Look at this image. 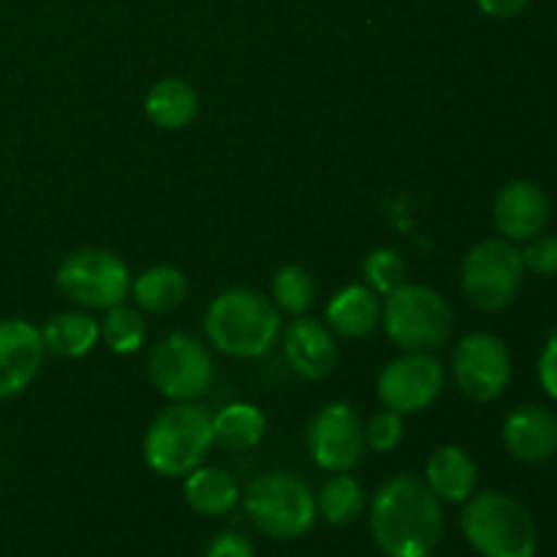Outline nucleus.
<instances>
[{"label": "nucleus", "mask_w": 557, "mask_h": 557, "mask_svg": "<svg viewBox=\"0 0 557 557\" xmlns=\"http://www.w3.org/2000/svg\"><path fill=\"white\" fill-rule=\"evenodd\" d=\"M370 531L386 557H430L444 536V506L422 479L400 473L373 495Z\"/></svg>", "instance_id": "nucleus-1"}, {"label": "nucleus", "mask_w": 557, "mask_h": 557, "mask_svg": "<svg viewBox=\"0 0 557 557\" xmlns=\"http://www.w3.org/2000/svg\"><path fill=\"white\" fill-rule=\"evenodd\" d=\"M205 335L226 357L259 359L277 343L281 310L253 288H226L207 308Z\"/></svg>", "instance_id": "nucleus-2"}, {"label": "nucleus", "mask_w": 557, "mask_h": 557, "mask_svg": "<svg viewBox=\"0 0 557 557\" xmlns=\"http://www.w3.org/2000/svg\"><path fill=\"white\" fill-rule=\"evenodd\" d=\"M460 528L466 542L482 557H533L539 549L531 511L500 490L473 493L462 504Z\"/></svg>", "instance_id": "nucleus-3"}, {"label": "nucleus", "mask_w": 557, "mask_h": 557, "mask_svg": "<svg viewBox=\"0 0 557 557\" xmlns=\"http://www.w3.org/2000/svg\"><path fill=\"white\" fill-rule=\"evenodd\" d=\"M212 446V413L199 403H172L150 422L141 451L158 476L185 479L205 466Z\"/></svg>", "instance_id": "nucleus-4"}, {"label": "nucleus", "mask_w": 557, "mask_h": 557, "mask_svg": "<svg viewBox=\"0 0 557 557\" xmlns=\"http://www.w3.org/2000/svg\"><path fill=\"white\" fill-rule=\"evenodd\" d=\"M381 326L400 351H435L449 341L455 313L435 288L403 283L381 302Z\"/></svg>", "instance_id": "nucleus-5"}, {"label": "nucleus", "mask_w": 557, "mask_h": 557, "mask_svg": "<svg viewBox=\"0 0 557 557\" xmlns=\"http://www.w3.org/2000/svg\"><path fill=\"white\" fill-rule=\"evenodd\" d=\"M245 511L261 533L294 542L313 528L315 495L299 476L286 471L261 473L243 493Z\"/></svg>", "instance_id": "nucleus-6"}, {"label": "nucleus", "mask_w": 557, "mask_h": 557, "mask_svg": "<svg viewBox=\"0 0 557 557\" xmlns=\"http://www.w3.org/2000/svg\"><path fill=\"white\" fill-rule=\"evenodd\" d=\"M525 281V264L517 243L504 237L482 239L466 253L460 267V286L468 302L484 313L509 308Z\"/></svg>", "instance_id": "nucleus-7"}, {"label": "nucleus", "mask_w": 557, "mask_h": 557, "mask_svg": "<svg viewBox=\"0 0 557 557\" xmlns=\"http://www.w3.org/2000/svg\"><path fill=\"white\" fill-rule=\"evenodd\" d=\"M147 375L166 400L194 403L207 395L215 368L205 343L185 332H172L150 348Z\"/></svg>", "instance_id": "nucleus-8"}, {"label": "nucleus", "mask_w": 557, "mask_h": 557, "mask_svg": "<svg viewBox=\"0 0 557 557\" xmlns=\"http://www.w3.org/2000/svg\"><path fill=\"white\" fill-rule=\"evenodd\" d=\"M60 292L71 302L90 310H109L125 302L131 294V272L125 261L112 250H76L69 253L54 275Z\"/></svg>", "instance_id": "nucleus-9"}, {"label": "nucleus", "mask_w": 557, "mask_h": 557, "mask_svg": "<svg viewBox=\"0 0 557 557\" xmlns=\"http://www.w3.org/2000/svg\"><path fill=\"white\" fill-rule=\"evenodd\" d=\"M451 375L468 400L495 403L511 381V351L493 332H471L451 354Z\"/></svg>", "instance_id": "nucleus-10"}, {"label": "nucleus", "mask_w": 557, "mask_h": 557, "mask_svg": "<svg viewBox=\"0 0 557 557\" xmlns=\"http://www.w3.org/2000/svg\"><path fill=\"white\" fill-rule=\"evenodd\" d=\"M379 400L400 417L424 411L446 386V370L430 351H406L379 375Z\"/></svg>", "instance_id": "nucleus-11"}, {"label": "nucleus", "mask_w": 557, "mask_h": 557, "mask_svg": "<svg viewBox=\"0 0 557 557\" xmlns=\"http://www.w3.org/2000/svg\"><path fill=\"white\" fill-rule=\"evenodd\" d=\"M308 449L315 466L326 473H348L364 457V422L348 403H330L308 428Z\"/></svg>", "instance_id": "nucleus-12"}, {"label": "nucleus", "mask_w": 557, "mask_h": 557, "mask_svg": "<svg viewBox=\"0 0 557 557\" xmlns=\"http://www.w3.org/2000/svg\"><path fill=\"white\" fill-rule=\"evenodd\" d=\"M47 348L41 330L25 319L0 321V400L22 395L41 370Z\"/></svg>", "instance_id": "nucleus-13"}, {"label": "nucleus", "mask_w": 557, "mask_h": 557, "mask_svg": "<svg viewBox=\"0 0 557 557\" xmlns=\"http://www.w3.org/2000/svg\"><path fill=\"white\" fill-rule=\"evenodd\" d=\"M493 221L504 239L528 243L539 237L549 223V199L542 185L531 180H511L493 201Z\"/></svg>", "instance_id": "nucleus-14"}, {"label": "nucleus", "mask_w": 557, "mask_h": 557, "mask_svg": "<svg viewBox=\"0 0 557 557\" xmlns=\"http://www.w3.org/2000/svg\"><path fill=\"white\" fill-rule=\"evenodd\" d=\"M283 354L286 362L292 364L294 373H299L308 381H321L335 370L337 364V341L335 332L319 319L294 315L292 326L283 337Z\"/></svg>", "instance_id": "nucleus-15"}, {"label": "nucleus", "mask_w": 557, "mask_h": 557, "mask_svg": "<svg viewBox=\"0 0 557 557\" xmlns=\"http://www.w3.org/2000/svg\"><path fill=\"white\" fill-rule=\"evenodd\" d=\"M506 451L520 462H547L557 455V417L544 406H520L500 430Z\"/></svg>", "instance_id": "nucleus-16"}, {"label": "nucleus", "mask_w": 557, "mask_h": 557, "mask_svg": "<svg viewBox=\"0 0 557 557\" xmlns=\"http://www.w3.org/2000/svg\"><path fill=\"white\" fill-rule=\"evenodd\" d=\"M476 462L462 446H438L424 466V484L441 504H466L476 493Z\"/></svg>", "instance_id": "nucleus-17"}, {"label": "nucleus", "mask_w": 557, "mask_h": 557, "mask_svg": "<svg viewBox=\"0 0 557 557\" xmlns=\"http://www.w3.org/2000/svg\"><path fill=\"white\" fill-rule=\"evenodd\" d=\"M326 326L337 337L359 341L381 324V297L364 283H351L335 292L324 313Z\"/></svg>", "instance_id": "nucleus-18"}, {"label": "nucleus", "mask_w": 557, "mask_h": 557, "mask_svg": "<svg viewBox=\"0 0 557 557\" xmlns=\"http://www.w3.org/2000/svg\"><path fill=\"white\" fill-rule=\"evenodd\" d=\"M145 114L161 131H183L199 114V92L180 76L158 79L145 96Z\"/></svg>", "instance_id": "nucleus-19"}, {"label": "nucleus", "mask_w": 557, "mask_h": 557, "mask_svg": "<svg viewBox=\"0 0 557 557\" xmlns=\"http://www.w3.org/2000/svg\"><path fill=\"white\" fill-rule=\"evenodd\" d=\"M185 504L201 517H223L239 504V484L228 471L215 466H199L185 476Z\"/></svg>", "instance_id": "nucleus-20"}, {"label": "nucleus", "mask_w": 557, "mask_h": 557, "mask_svg": "<svg viewBox=\"0 0 557 557\" xmlns=\"http://www.w3.org/2000/svg\"><path fill=\"white\" fill-rule=\"evenodd\" d=\"M41 341L47 354L58 359H82L98 346L101 341V324L92 315L76 313H58L41 326Z\"/></svg>", "instance_id": "nucleus-21"}, {"label": "nucleus", "mask_w": 557, "mask_h": 557, "mask_svg": "<svg viewBox=\"0 0 557 557\" xmlns=\"http://www.w3.org/2000/svg\"><path fill=\"white\" fill-rule=\"evenodd\" d=\"M131 294L136 299V308L145 313H172L188 297V277L172 264H156L131 281Z\"/></svg>", "instance_id": "nucleus-22"}, {"label": "nucleus", "mask_w": 557, "mask_h": 557, "mask_svg": "<svg viewBox=\"0 0 557 557\" xmlns=\"http://www.w3.org/2000/svg\"><path fill=\"white\" fill-rule=\"evenodd\" d=\"M267 417L253 403H228L212 417V438L228 451H248L264 441Z\"/></svg>", "instance_id": "nucleus-23"}, {"label": "nucleus", "mask_w": 557, "mask_h": 557, "mask_svg": "<svg viewBox=\"0 0 557 557\" xmlns=\"http://www.w3.org/2000/svg\"><path fill=\"white\" fill-rule=\"evenodd\" d=\"M315 511L330 525H351L364 511V487L351 473H332L330 482L315 495Z\"/></svg>", "instance_id": "nucleus-24"}, {"label": "nucleus", "mask_w": 557, "mask_h": 557, "mask_svg": "<svg viewBox=\"0 0 557 557\" xmlns=\"http://www.w3.org/2000/svg\"><path fill=\"white\" fill-rule=\"evenodd\" d=\"M98 324H101V337L107 343V348L120 354V357L141 351V346L147 341L145 315H141L139 308H131L125 302L103 310V321H98Z\"/></svg>", "instance_id": "nucleus-25"}, {"label": "nucleus", "mask_w": 557, "mask_h": 557, "mask_svg": "<svg viewBox=\"0 0 557 557\" xmlns=\"http://www.w3.org/2000/svg\"><path fill=\"white\" fill-rule=\"evenodd\" d=\"M315 281L310 270L299 264H286L272 277V302L288 315H305L313 308Z\"/></svg>", "instance_id": "nucleus-26"}, {"label": "nucleus", "mask_w": 557, "mask_h": 557, "mask_svg": "<svg viewBox=\"0 0 557 557\" xmlns=\"http://www.w3.org/2000/svg\"><path fill=\"white\" fill-rule=\"evenodd\" d=\"M364 286L373 288L381 299L408 283V264L397 250L392 248H375L373 253L364 256Z\"/></svg>", "instance_id": "nucleus-27"}, {"label": "nucleus", "mask_w": 557, "mask_h": 557, "mask_svg": "<svg viewBox=\"0 0 557 557\" xmlns=\"http://www.w3.org/2000/svg\"><path fill=\"white\" fill-rule=\"evenodd\" d=\"M403 435H406V424H403L400 413L379 411L375 417H370V422L364 424V446L370 451H379V455H389L397 446L403 444Z\"/></svg>", "instance_id": "nucleus-28"}, {"label": "nucleus", "mask_w": 557, "mask_h": 557, "mask_svg": "<svg viewBox=\"0 0 557 557\" xmlns=\"http://www.w3.org/2000/svg\"><path fill=\"white\" fill-rule=\"evenodd\" d=\"M525 272H533L539 277L557 275V237L555 234H539V237L528 239L525 248L520 250Z\"/></svg>", "instance_id": "nucleus-29"}, {"label": "nucleus", "mask_w": 557, "mask_h": 557, "mask_svg": "<svg viewBox=\"0 0 557 557\" xmlns=\"http://www.w3.org/2000/svg\"><path fill=\"white\" fill-rule=\"evenodd\" d=\"M536 375H539V384H542L544 395H547L549 400L557 403V332L555 335H549V341L544 343L542 354H539Z\"/></svg>", "instance_id": "nucleus-30"}, {"label": "nucleus", "mask_w": 557, "mask_h": 557, "mask_svg": "<svg viewBox=\"0 0 557 557\" xmlns=\"http://www.w3.org/2000/svg\"><path fill=\"white\" fill-rule=\"evenodd\" d=\"M205 557H256V549L243 533L223 531L212 539Z\"/></svg>", "instance_id": "nucleus-31"}, {"label": "nucleus", "mask_w": 557, "mask_h": 557, "mask_svg": "<svg viewBox=\"0 0 557 557\" xmlns=\"http://www.w3.org/2000/svg\"><path fill=\"white\" fill-rule=\"evenodd\" d=\"M531 0H476L479 11L493 20H511V16L520 14Z\"/></svg>", "instance_id": "nucleus-32"}]
</instances>
